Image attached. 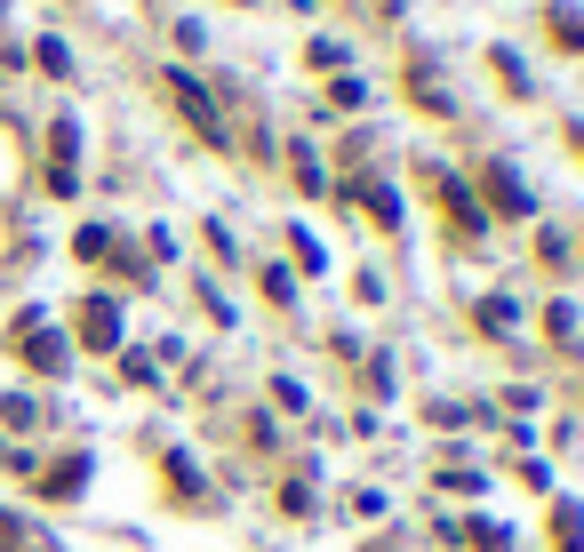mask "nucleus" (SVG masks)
Segmentation results:
<instances>
[{
  "label": "nucleus",
  "instance_id": "f257e3e1",
  "mask_svg": "<svg viewBox=\"0 0 584 552\" xmlns=\"http://www.w3.org/2000/svg\"><path fill=\"white\" fill-rule=\"evenodd\" d=\"M113 329H121L113 304H88V313H81V336H88V344H113Z\"/></svg>",
  "mask_w": 584,
  "mask_h": 552
},
{
  "label": "nucleus",
  "instance_id": "f03ea898",
  "mask_svg": "<svg viewBox=\"0 0 584 552\" xmlns=\"http://www.w3.org/2000/svg\"><path fill=\"white\" fill-rule=\"evenodd\" d=\"M24 361L56 376V368H64V344H56V336H32V344H24Z\"/></svg>",
  "mask_w": 584,
  "mask_h": 552
},
{
  "label": "nucleus",
  "instance_id": "7ed1b4c3",
  "mask_svg": "<svg viewBox=\"0 0 584 552\" xmlns=\"http://www.w3.org/2000/svg\"><path fill=\"white\" fill-rule=\"evenodd\" d=\"M553 32H561V49H584V17L576 9H553Z\"/></svg>",
  "mask_w": 584,
  "mask_h": 552
},
{
  "label": "nucleus",
  "instance_id": "20e7f679",
  "mask_svg": "<svg viewBox=\"0 0 584 552\" xmlns=\"http://www.w3.org/2000/svg\"><path fill=\"white\" fill-rule=\"evenodd\" d=\"M0 544H24V529L9 521V512H0Z\"/></svg>",
  "mask_w": 584,
  "mask_h": 552
}]
</instances>
